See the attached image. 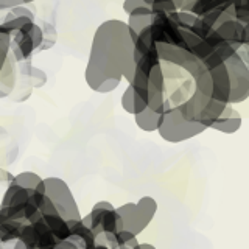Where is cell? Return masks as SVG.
<instances>
[{
	"mask_svg": "<svg viewBox=\"0 0 249 249\" xmlns=\"http://www.w3.org/2000/svg\"><path fill=\"white\" fill-rule=\"evenodd\" d=\"M120 103H122V107L124 112H128L131 115L134 114V89H132L131 84H128V88L122 93Z\"/></svg>",
	"mask_w": 249,
	"mask_h": 249,
	"instance_id": "cell-21",
	"label": "cell"
},
{
	"mask_svg": "<svg viewBox=\"0 0 249 249\" xmlns=\"http://www.w3.org/2000/svg\"><path fill=\"white\" fill-rule=\"evenodd\" d=\"M136 206L139 210V231L142 233L148 228V224L154 220L156 212H158V201L153 196H142L136 202Z\"/></svg>",
	"mask_w": 249,
	"mask_h": 249,
	"instance_id": "cell-10",
	"label": "cell"
},
{
	"mask_svg": "<svg viewBox=\"0 0 249 249\" xmlns=\"http://www.w3.org/2000/svg\"><path fill=\"white\" fill-rule=\"evenodd\" d=\"M202 64L207 69L210 80H212V100L229 105L231 83H229V75H228V70H226L224 62L215 52H212L204 61H202Z\"/></svg>",
	"mask_w": 249,
	"mask_h": 249,
	"instance_id": "cell-5",
	"label": "cell"
},
{
	"mask_svg": "<svg viewBox=\"0 0 249 249\" xmlns=\"http://www.w3.org/2000/svg\"><path fill=\"white\" fill-rule=\"evenodd\" d=\"M226 106H228V105L220 103V101H215V100H210L207 103V106L204 107V111L201 112L198 123H201L204 128H210V126H212V123L221 115V112L224 111Z\"/></svg>",
	"mask_w": 249,
	"mask_h": 249,
	"instance_id": "cell-16",
	"label": "cell"
},
{
	"mask_svg": "<svg viewBox=\"0 0 249 249\" xmlns=\"http://www.w3.org/2000/svg\"><path fill=\"white\" fill-rule=\"evenodd\" d=\"M153 18H154V14L151 11V8L146 6V5H142V6L136 8L134 11L128 14L126 25H128L129 31H132L134 35H139L142 30H145L151 25Z\"/></svg>",
	"mask_w": 249,
	"mask_h": 249,
	"instance_id": "cell-9",
	"label": "cell"
},
{
	"mask_svg": "<svg viewBox=\"0 0 249 249\" xmlns=\"http://www.w3.org/2000/svg\"><path fill=\"white\" fill-rule=\"evenodd\" d=\"M150 8L154 16H168L178 11L173 0H153Z\"/></svg>",
	"mask_w": 249,
	"mask_h": 249,
	"instance_id": "cell-19",
	"label": "cell"
},
{
	"mask_svg": "<svg viewBox=\"0 0 249 249\" xmlns=\"http://www.w3.org/2000/svg\"><path fill=\"white\" fill-rule=\"evenodd\" d=\"M44 185H45V196L54 204L59 216L64 218L66 221L81 220L80 207H78L76 199L66 181H62L61 178L52 176L44 179Z\"/></svg>",
	"mask_w": 249,
	"mask_h": 249,
	"instance_id": "cell-3",
	"label": "cell"
},
{
	"mask_svg": "<svg viewBox=\"0 0 249 249\" xmlns=\"http://www.w3.org/2000/svg\"><path fill=\"white\" fill-rule=\"evenodd\" d=\"M13 182L20 185L22 189H25V190H33L36 193L45 195L44 179L39 176L37 173H35V171H22V173L14 176Z\"/></svg>",
	"mask_w": 249,
	"mask_h": 249,
	"instance_id": "cell-12",
	"label": "cell"
},
{
	"mask_svg": "<svg viewBox=\"0 0 249 249\" xmlns=\"http://www.w3.org/2000/svg\"><path fill=\"white\" fill-rule=\"evenodd\" d=\"M115 212L120 216L123 229L132 232L137 237L140 231H139V210L136 202H124L123 206L115 207Z\"/></svg>",
	"mask_w": 249,
	"mask_h": 249,
	"instance_id": "cell-11",
	"label": "cell"
},
{
	"mask_svg": "<svg viewBox=\"0 0 249 249\" xmlns=\"http://www.w3.org/2000/svg\"><path fill=\"white\" fill-rule=\"evenodd\" d=\"M142 5H145V3H143V0H123L122 8H123V11H124V13L129 14V13L134 11L136 8L142 6Z\"/></svg>",
	"mask_w": 249,
	"mask_h": 249,
	"instance_id": "cell-25",
	"label": "cell"
},
{
	"mask_svg": "<svg viewBox=\"0 0 249 249\" xmlns=\"http://www.w3.org/2000/svg\"><path fill=\"white\" fill-rule=\"evenodd\" d=\"M31 2H35V0H22V3H23V5H27V3H31Z\"/></svg>",
	"mask_w": 249,
	"mask_h": 249,
	"instance_id": "cell-33",
	"label": "cell"
},
{
	"mask_svg": "<svg viewBox=\"0 0 249 249\" xmlns=\"http://www.w3.org/2000/svg\"><path fill=\"white\" fill-rule=\"evenodd\" d=\"M115 240H117V245H119V246L123 245V246H129L132 249H134L140 243L134 233L126 231V229H122L120 232H117L115 233ZM119 246H117V248H119Z\"/></svg>",
	"mask_w": 249,
	"mask_h": 249,
	"instance_id": "cell-20",
	"label": "cell"
},
{
	"mask_svg": "<svg viewBox=\"0 0 249 249\" xmlns=\"http://www.w3.org/2000/svg\"><path fill=\"white\" fill-rule=\"evenodd\" d=\"M19 5H23L22 0H0V11L3 10H13V8L19 6Z\"/></svg>",
	"mask_w": 249,
	"mask_h": 249,
	"instance_id": "cell-27",
	"label": "cell"
},
{
	"mask_svg": "<svg viewBox=\"0 0 249 249\" xmlns=\"http://www.w3.org/2000/svg\"><path fill=\"white\" fill-rule=\"evenodd\" d=\"M206 129L207 128H204L198 122L185 120L175 107L160 115V123L156 132L168 143H181L202 134Z\"/></svg>",
	"mask_w": 249,
	"mask_h": 249,
	"instance_id": "cell-2",
	"label": "cell"
},
{
	"mask_svg": "<svg viewBox=\"0 0 249 249\" xmlns=\"http://www.w3.org/2000/svg\"><path fill=\"white\" fill-rule=\"evenodd\" d=\"M160 115L151 111L150 107H145L142 112H139L134 115V122L137 124V128L143 132H156L159 128V123H160Z\"/></svg>",
	"mask_w": 249,
	"mask_h": 249,
	"instance_id": "cell-14",
	"label": "cell"
},
{
	"mask_svg": "<svg viewBox=\"0 0 249 249\" xmlns=\"http://www.w3.org/2000/svg\"><path fill=\"white\" fill-rule=\"evenodd\" d=\"M123 229V224L119 213L115 212V209L107 210L103 215V220H101V231L106 233H117Z\"/></svg>",
	"mask_w": 249,
	"mask_h": 249,
	"instance_id": "cell-18",
	"label": "cell"
},
{
	"mask_svg": "<svg viewBox=\"0 0 249 249\" xmlns=\"http://www.w3.org/2000/svg\"><path fill=\"white\" fill-rule=\"evenodd\" d=\"M143 3H145L146 6H150V5L153 3V0H143Z\"/></svg>",
	"mask_w": 249,
	"mask_h": 249,
	"instance_id": "cell-32",
	"label": "cell"
},
{
	"mask_svg": "<svg viewBox=\"0 0 249 249\" xmlns=\"http://www.w3.org/2000/svg\"><path fill=\"white\" fill-rule=\"evenodd\" d=\"M28 80H30V84L33 89H39L42 88V86L47 83V73L44 72L42 69H37V67H31L30 70V75H28Z\"/></svg>",
	"mask_w": 249,
	"mask_h": 249,
	"instance_id": "cell-22",
	"label": "cell"
},
{
	"mask_svg": "<svg viewBox=\"0 0 249 249\" xmlns=\"http://www.w3.org/2000/svg\"><path fill=\"white\" fill-rule=\"evenodd\" d=\"M25 223L20 221H5L0 223V241L3 245L6 243H14L20 235V229Z\"/></svg>",
	"mask_w": 249,
	"mask_h": 249,
	"instance_id": "cell-17",
	"label": "cell"
},
{
	"mask_svg": "<svg viewBox=\"0 0 249 249\" xmlns=\"http://www.w3.org/2000/svg\"><path fill=\"white\" fill-rule=\"evenodd\" d=\"M224 66L229 75L231 92H229V105L243 103L249 97V67L248 62L240 58V54L235 52L224 59Z\"/></svg>",
	"mask_w": 249,
	"mask_h": 249,
	"instance_id": "cell-4",
	"label": "cell"
},
{
	"mask_svg": "<svg viewBox=\"0 0 249 249\" xmlns=\"http://www.w3.org/2000/svg\"><path fill=\"white\" fill-rule=\"evenodd\" d=\"M10 13L14 16V18H27V19L35 20V14L31 13V10H28L25 5H19V6L13 8V10H10Z\"/></svg>",
	"mask_w": 249,
	"mask_h": 249,
	"instance_id": "cell-24",
	"label": "cell"
},
{
	"mask_svg": "<svg viewBox=\"0 0 249 249\" xmlns=\"http://www.w3.org/2000/svg\"><path fill=\"white\" fill-rule=\"evenodd\" d=\"M134 249H156V246H153L150 243H139Z\"/></svg>",
	"mask_w": 249,
	"mask_h": 249,
	"instance_id": "cell-30",
	"label": "cell"
},
{
	"mask_svg": "<svg viewBox=\"0 0 249 249\" xmlns=\"http://www.w3.org/2000/svg\"><path fill=\"white\" fill-rule=\"evenodd\" d=\"M13 179L14 176L11 173H8L6 170L3 168H0V182H8V184H11L13 182Z\"/></svg>",
	"mask_w": 249,
	"mask_h": 249,
	"instance_id": "cell-28",
	"label": "cell"
},
{
	"mask_svg": "<svg viewBox=\"0 0 249 249\" xmlns=\"http://www.w3.org/2000/svg\"><path fill=\"white\" fill-rule=\"evenodd\" d=\"M216 35L220 36L226 44H229L233 50H240L241 47L249 45V25H243L238 20L232 19L221 23L215 28Z\"/></svg>",
	"mask_w": 249,
	"mask_h": 249,
	"instance_id": "cell-6",
	"label": "cell"
},
{
	"mask_svg": "<svg viewBox=\"0 0 249 249\" xmlns=\"http://www.w3.org/2000/svg\"><path fill=\"white\" fill-rule=\"evenodd\" d=\"M241 122L243 120H241L240 112L235 111L232 105H228L210 128L218 132H223V134H233V132H237L241 128Z\"/></svg>",
	"mask_w": 249,
	"mask_h": 249,
	"instance_id": "cell-8",
	"label": "cell"
},
{
	"mask_svg": "<svg viewBox=\"0 0 249 249\" xmlns=\"http://www.w3.org/2000/svg\"><path fill=\"white\" fill-rule=\"evenodd\" d=\"M137 35L129 31L126 22L109 19L100 23L93 35L84 78L93 92L107 93L119 88L122 80L132 81L136 64L132 49Z\"/></svg>",
	"mask_w": 249,
	"mask_h": 249,
	"instance_id": "cell-1",
	"label": "cell"
},
{
	"mask_svg": "<svg viewBox=\"0 0 249 249\" xmlns=\"http://www.w3.org/2000/svg\"><path fill=\"white\" fill-rule=\"evenodd\" d=\"M16 84H18V62L10 52L2 70H0V98L13 95Z\"/></svg>",
	"mask_w": 249,
	"mask_h": 249,
	"instance_id": "cell-7",
	"label": "cell"
},
{
	"mask_svg": "<svg viewBox=\"0 0 249 249\" xmlns=\"http://www.w3.org/2000/svg\"><path fill=\"white\" fill-rule=\"evenodd\" d=\"M39 212H41L42 215H58L56 207H54V204H53V202H52L49 198L45 199V202L42 204V207L39 209Z\"/></svg>",
	"mask_w": 249,
	"mask_h": 249,
	"instance_id": "cell-26",
	"label": "cell"
},
{
	"mask_svg": "<svg viewBox=\"0 0 249 249\" xmlns=\"http://www.w3.org/2000/svg\"><path fill=\"white\" fill-rule=\"evenodd\" d=\"M176 16H178V27L181 30H190L192 25L198 19L193 13H189V11H178Z\"/></svg>",
	"mask_w": 249,
	"mask_h": 249,
	"instance_id": "cell-23",
	"label": "cell"
},
{
	"mask_svg": "<svg viewBox=\"0 0 249 249\" xmlns=\"http://www.w3.org/2000/svg\"><path fill=\"white\" fill-rule=\"evenodd\" d=\"M117 249H132V248H129V246H123V245H120Z\"/></svg>",
	"mask_w": 249,
	"mask_h": 249,
	"instance_id": "cell-34",
	"label": "cell"
},
{
	"mask_svg": "<svg viewBox=\"0 0 249 249\" xmlns=\"http://www.w3.org/2000/svg\"><path fill=\"white\" fill-rule=\"evenodd\" d=\"M93 249H109V248H106V246H101V245H95V248Z\"/></svg>",
	"mask_w": 249,
	"mask_h": 249,
	"instance_id": "cell-31",
	"label": "cell"
},
{
	"mask_svg": "<svg viewBox=\"0 0 249 249\" xmlns=\"http://www.w3.org/2000/svg\"><path fill=\"white\" fill-rule=\"evenodd\" d=\"M13 249H28L27 246H25V243H23V241L22 240H16L14 241V243H13Z\"/></svg>",
	"mask_w": 249,
	"mask_h": 249,
	"instance_id": "cell-29",
	"label": "cell"
},
{
	"mask_svg": "<svg viewBox=\"0 0 249 249\" xmlns=\"http://www.w3.org/2000/svg\"><path fill=\"white\" fill-rule=\"evenodd\" d=\"M42 221L45 223V226L49 228V231L53 233V237L62 241L67 240V237L70 235V229L67 226V221L59 215H42Z\"/></svg>",
	"mask_w": 249,
	"mask_h": 249,
	"instance_id": "cell-15",
	"label": "cell"
},
{
	"mask_svg": "<svg viewBox=\"0 0 249 249\" xmlns=\"http://www.w3.org/2000/svg\"><path fill=\"white\" fill-rule=\"evenodd\" d=\"M30 199V190L22 189L18 184H8L6 192L2 198V204L0 207H10V206H18V204H23V202H28Z\"/></svg>",
	"mask_w": 249,
	"mask_h": 249,
	"instance_id": "cell-13",
	"label": "cell"
}]
</instances>
